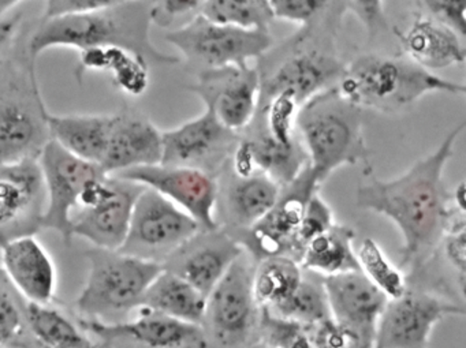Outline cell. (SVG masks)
Wrapping results in <instances>:
<instances>
[{"instance_id":"6da1fadb","label":"cell","mask_w":466,"mask_h":348,"mask_svg":"<svg viewBox=\"0 0 466 348\" xmlns=\"http://www.w3.org/2000/svg\"><path fill=\"white\" fill-rule=\"evenodd\" d=\"M465 124L452 129L428 156L417 160L405 174L390 181L372 178L356 192L362 211L391 220L402 235L400 265H417L443 239L451 225L465 222L466 212L451 205V193L443 182L444 168Z\"/></svg>"},{"instance_id":"7a4b0ae2","label":"cell","mask_w":466,"mask_h":348,"mask_svg":"<svg viewBox=\"0 0 466 348\" xmlns=\"http://www.w3.org/2000/svg\"><path fill=\"white\" fill-rule=\"evenodd\" d=\"M152 2L111 0L108 6L76 17L42 20L29 36L26 50L36 62L45 51L53 48L118 47L140 56L148 65L173 66L178 56L160 53L149 37Z\"/></svg>"},{"instance_id":"3957f363","label":"cell","mask_w":466,"mask_h":348,"mask_svg":"<svg viewBox=\"0 0 466 348\" xmlns=\"http://www.w3.org/2000/svg\"><path fill=\"white\" fill-rule=\"evenodd\" d=\"M345 15L346 2H329V9L312 25L258 59V103L288 94L302 105L339 83L346 65L335 54L334 35Z\"/></svg>"},{"instance_id":"277c9868","label":"cell","mask_w":466,"mask_h":348,"mask_svg":"<svg viewBox=\"0 0 466 348\" xmlns=\"http://www.w3.org/2000/svg\"><path fill=\"white\" fill-rule=\"evenodd\" d=\"M338 91L361 110L400 114L413 107L425 94L463 96L465 84L454 83L427 72L400 56L362 54L346 65Z\"/></svg>"},{"instance_id":"5b68a950","label":"cell","mask_w":466,"mask_h":348,"mask_svg":"<svg viewBox=\"0 0 466 348\" xmlns=\"http://www.w3.org/2000/svg\"><path fill=\"white\" fill-rule=\"evenodd\" d=\"M364 110L337 86L310 97L297 115V134L319 184L343 165L368 163L372 151L364 137Z\"/></svg>"},{"instance_id":"8992f818","label":"cell","mask_w":466,"mask_h":348,"mask_svg":"<svg viewBox=\"0 0 466 348\" xmlns=\"http://www.w3.org/2000/svg\"><path fill=\"white\" fill-rule=\"evenodd\" d=\"M0 65V165L39 160L51 141L36 62L17 45Z\"/></svg>"},{"instance_id":"52a82bcc","label":"cell","mask_w":466,"mask_h":348,"mask_svg":"<svg viewBox=\"0 0 466 348\" xmlns=\"http://www.w3.org/2000/svg\"><path fill=\"white\" fill-rule=\"evenodd\" d=\"M86 257L88 277L76 306L86 320L102 323L137 309L151 283L165 269L154 261L96 247Z\"/></svg>"},{"instance_id":"ba28073f","label":"cell","mask_w":466,"mask_h":348,"mask_svg":"<svg viewBox=\"0 0 466 348\" xmlns=\"http://www.w3.org/2000/svg\"><path fill=\"white\" fill-rule=\"evenodd\" d=\"M165 39L182 54L190 66L198 67L200 72L249 66L250 61H258L274 47L269 31L218 25L200 15H196L181 28L167 32Z\"/></svg>"},{"instance_id":"9c48e42d","label":"cell","mask_w":466,"mask_h":348,"mask_svg":"<svg viewBox=\"0 0 466 348\" xmlns=\"http://www.w3.org/2000/svg\"><path fill=\"white\" fill-rule=\"evenodd\" d=\"M146 187L116 176L92 182L81 194L72 216V238L80 236L94 247L118 252L127 241L136 201Z\"/></svg>"},{"instance_id":"30bf717a","label":"cell","mask_w":466,"mask_h":348,"mask_svg":"<svg viewBox=\"0 0 466 348\" xmlns=\"http://www.w3.org/2000/svg\"><path fill=\"white\" fill-rule=\"evenodd\" d=\"M319 187L320 184L307 164L293 182L280 187L277 203L263 219L248 230L228 234L258 263L274 255H286L299 263L301 250L297 236L308 203Z\"/></svg>"},{"instance_id":"8fae6325","label":"cell","mask_w":466,"mask_h":348,"mask_svg":"<svg viewBox=\"0 0 466 348\" xmlns=\"http://www.w3.org/2000/svg\"><path fill=\"white\" fill-rule=\"evenodd\" d=\"M200 231L189 214L146 187L136 201L127 241L118 252L163 265Z\"/></svg>"},{"instance_id":"7c38bea8","label":"cell","mask_w":466,"mask_h":348,"mask_svg":"<svg viewBox=\"0 0 466 348\" xmlns=\"http://www.w3.org/2000/svg\"><path fill=\"white\" fill-rule=\"evenodd\" d=\"M40 170L46 187V209L42 228L53 230L67 244L72 242V216L81 194L92 182L106 176L99 165L84 162L54 143L40 154Z\"/></svg>"},{"instance_id":"4fadbf2b","label":"cell","mask_w":466,"mask_h":348,"mask_svg":"<svg viewBox=\"0 0 466 348\" xmlns=\"http://www.w3.org/2000/svg\"><path fill=\"white\" fill-rule=\"evenodd\" d=\"M465 314L462 304L408 288L400 298L387 302L373 348H428L433 328L443 318Z\"/></svg>"},{"instance_id":"5bb4252c","label":"cell","mask_w":466,"mask_h":348,"mask_svg":"<svg viewBox=\"0 0 466 348\" xmlns=\"http://www.w3.org/2000/svg\"><path fill=\"white\" fill-rule=\"evenodd\" d=\"M114 176L159 193L195 219L203 231L219 228L217 222L219 184L218 178L204 171L157 164L132 168Z\"/></svg>"},{"instance_id":"9a60e30c","label":"cell","mask_w":466,"mask_h":348,"mask_svg":"<svg viewBox=\"0 0 466 348\" xmlns=\"http://www.w3.org/2000/svg\"><path fill=\"white\" fill-rule=\"evenodd\" d=\"M238 140L239 134L226 129L206 110L198 118L162 133L160 164L195 168L218 178Z\"/></svg>"},{"instance_id":"2e32d148","label":"cell","mask_w":466,"mask_h":348,"mask_svg":"<svg viewBox=\"0 0 466 348\" xmlns=\"http://www.w3.org/2000/svg\"><path fill=\"white\" fill-rule=\"evenodd\" d=\"M187 91L198 96L222 126L241 134L258 111L260 75L256 66L206 70Z\"/></svg>"},{"instance_id":"e0dca14e","label":"cell","mask_w":466,"mask_h":348,"mask_svg":"<svg viewBox=\"0 0 466 348\" xmlns=\"http://www.w3.org/2000/svg\"><path fill=\"white\" fill-rule=\"evenodd\" d=\"M253 271L255 266L245 252L207 296L204 321L209 323L212 333L223 345L245 342L258 323Z\"/></svg>"},{"instance_id":"ac0fdd59","label":"cell","mask_w":466,"mask_h":348,"mask_svg":"<svg viewBox=\"0 0 466 348\" xmlns=\"http://www.w3.org/2000/svg\"><path fill=\"white\" fill-rule=\"evenodd\" d=\"M46 187L37 160L0 165V246L42 228Z\"/></svg>"},{"instance_id":"d6986e66","label":"cell","mask_w":466,"mask_h":348,"mask_svg":"<svg viewBox=\"0 0 466 348\" xmlns=\"http://www.w3.org/2000/svg\"><path fill=\"white\" fill-rule=\"evenodd\" d=\"M244 253L241 244L223 228L200 231L170 255L163 268L178 274L207 298Z\"/></svg>"},{"instance_id":"ffe728a7","label":"cell","mask_w":466,"mask_h":348,"mask_svg":"<svg viewBox=\"0 0 466 348\" xmlns=\"http://www.w3.org/2000/svg\"><path fill=\"white\" fill-rule=\"evenodd\" d=\"M331 320L353 332L365 348H373L376 328L389 299L361 273L324 277Z\"/></svg>"},{"instance_id":"44dd1931","label":"cell","mask_w":466,"mask_h":348,"mask_svg":"<svg viewBox=\"0 0 466 348\" xmlns=\"http://www.w3.org/2000/svg\"><path fill=\"white\" fill-rule=\"evenodd\" d=\"M140 310L137 317L118 323L81 320L80 325L89 333L103 340H125L137 343L147 348H187L206 345L201 325L184 323L167 315L152 312L146 307Z\"/></svg>"},{"instance_id":"7402d4cb","label":"cell","mask_w":466,"mask_h":348,"mask_svg":"<svg viewBox=\"0 0 466 348\" xmlns=\"http://www.w3.org/2000/svg\"><path fill=\"white\" fill-rule=\"evenodd\" d=\"M162 133L148 118L133 111L113 114L107 149L100 163L108 176L162 163Z\"/></svg>"},{"instance_id":"603a6c76","label":"cell","mask_w":466,"mask_h":348,"mask_svg":"<svg viewBox=\"0 0 466 348\" xmlns=\"http://www.w3.org/2000/svg\"><path fill=\"white\" fill-rule=\"evenodd\" d=\"M5 273L28 303L50 304L56 296V268L35 235L21 236L0 246Z\"/></svg>"},{"instance_id":"cb8c5ba5","label":"cell","mask_w":466,"mask_h":348,"mask_svg":"<svg viewBox=\"0 0 466 348\" xmlns=\"http://www.w3.org/2000/svg\"><path fill=\"white\" fill-rule=\"evenodd\" d=\"M218 179L226 182L219 184L217 212L219 209L223 220L220 228L228 233L244 231L263 219L279 197L280 186L261 171H256L248 178H239L228 171V178L222 174Z\"/></svg>"},{"instance_id":"d4e9b609","label":"cell","mask_w":466,"mask_h":348,"mask_svg":"<svg viewBox=\"0 0 466 348\" xmlns=\"http://www.w3.org/2000/svg\"><path fill=\"white\" fill-rule=\"evenodd\" d=\"M392 34L409 61L427 72L465 64L466 50L462 39L451 29L422 13H417L405 32L392 28Z\"/></svg>"},{"instance_id":"484cf974","label":"cell","mask_w":466,"mask_h":348,"mask_svg":"<svg viewBox=\"0 0 466 348\" xmlns=\"http://www.w3.org/2000/svg\"><path fill=\"white\" fill-rule=\"evenodd\" d=\"M111 126L113 115H48L51 140L73 156L99 167Z\"/></svg>"},{"instance_id":"4316f807","label":"cell","mask_w":466,"mask_h":348,"mask_svg":"<svg viewBox=\"0 0 466 348\" xmlns=\"http://www.w3.org/2000/svg\"><path fill=\"white\" fill-rule=\"evenodd\" d=\"M88 72L106 73L119 91L140 97L149 86V65L140 56L118 47L89 48L78 56V80Z\"/></svg>"},{"instance_id":"83f0119b","label":"cell","mask_w":466,"mask_h":348,"mask_svg":"<svg viewBox=\"0 0 466 348\" xmlns=\"http://www.w3.org/2000/svg\"><path fill=\"white\" fill-rule=\"evenodd\" d=\"M354 239L356 233L353 228L335 223L326 233L316 236L304 247L299 261V266L302 271L318 274L323 279L359 272Z\"/></svg>"},{"instance_id":"f1b7e54d","label":"cell","mask_w":466,"mask_h":348,"mask_svg":"<svg viewBox=\"0 0 466 348\" xmlns=\"http://www.w3.org/2000/svg\"><path fill=\"white\" fill-rule=\"evenodd\" d=\"M138 307L201 325L206 315L207 298L178 274L163 269L144 293Z\"/></svg>"},{"instance_id":"f546056e","label":"cell","mask_w":466,"mask_h":348,"mask_svg":"<svg viewBox=\"0 0 466 348\" xmlns=\"http://www.w3.org/2000/svg\"><path fill=\"white\" fill-rule=\"evenodd\" d=\"M304 271L293 258L274 255L258 261L253 271V296L258 307L282 303L301 283Z\"/></svg>"},{"instance_id":"4dcf8cb0","label":"cell","mask_w":466,"mask_h":348,"mask_svg":"<svg viewBox=\"0 0 466 348\" xmlns=\"http://www.w3.org/2000/svg\"><path fill=\"white\" fill-rule=\"evenodd\" d=\"M268 310L280 317L312 329L331 320L323 277L304 272L301 283L294 293L282 303Z\"/></svg>"},{"instance_id":"1f68e13d","label":"cell","mask_w":466,"mask_h":348,"mask_svg":"<svg viewBox=\"0 0 466 348\" xmlns=\"http://www.w3.org/2000/svg\"><path fill=\"white\" fill-rule=\"evenodd\" d=\"M198 15L245 31H269L274 21L268 0H201Z\"/></svg>"},{"instance_id":"d6a6232c","label":"cell","mask_w":466,"mask_h":348,"mask_svg":"<svg viewBox=\"0 0 466 348\" xmlns=\"http://www.w3.org/2000/svg\"><path fill=\"white\" fill-rule=\"evenodd\" d=\"M25 318L35 336L47 348H89L75 323L50 304L28 303Z\"/></svg>"},{"instance_id":"836d02e7","label":"cell","mask_w":466,"mask_h":348,"mask_svg":"<svg viewBox=\"0 0 466 348\" xmlns=\"http://www.w3.org/2000/svg\"><path fill=\"white\" fill-rule=\"evenodd\" d=\"M356 252L360 271L389 301L400 298L408 291L405 274L390 263L375 239L365 238Z\"/></svg>"},{"instance_id":"e575fe53","label":"cell","mask_w":466,"mask_h":348,"mask_svg":"<svg viewBox=\"0 0 466 348\" xmlns=\"http://www.w3.org/2000/svg\"><path fill=\"white\" fill-rule=\"evenodd\" d=\"M312 328L258 307V332L266 348H312Z\"/></svg>"},{"instance_id":"d590c367","label":"cell","mask_w":466,"mask_h":348,"mask_svg":"<svg viewBox=\"0 0 466 348\" xmlns=\"http://www.w3.org/2000/svg\"><path fill=\"white\" fill-rule=\"evenodd\" d=\"M274 20L297 24L305 28L312 25L329 9V0H268Z\"/></svg>"},{"instance_id":"8d00e7d4","label":"cell","mask_w":466,"mask_h":348,"mask_svg":"<svg viewBox=\"0 0 466 348\" xmlns=\"http://www.w3.org/2000/svg\"><path fill=\"white\" fill-rule=\"evenodd\" d=\"M334 224V212L329 208V204L324 201V198L319 194V192L315 193V194L310 197L307 209H305L304 219H302L299 236H297V242H299L301 254L304 247L307 246L312 239L326 233V231Z\"/></svg>"},{"instance_id":"74e56055","label":"cell","mask_w":466,"mask_h":348,"mask_svg":"<svg viewBox=\"0 0 466 348\" xmlns=\"http://www.w3.org/2000/svg\"><path fill=\"white\" fill-rule=\"evenodd\" d=\"M414 5L461 39L466 36V0H422Z\"/></svg>"},{"instance_id":"f35d334b","label":"cell","mask_w":466,"mask_h":348,"mask_svg":"<svg viewBox=\"0 0 466 348\" xmlns=\"http://www.w3.org/2000/svg\"><path fill=\"white\" fill-rule=\"evenodd\" d=\"M312 348H365L361 340L332 320L313 328Z\"/></svg>"},{"instance_id":"ab89813d","label":"cell","mask_w":466,"mask_h":348,"mask_svg":"<svg viewBox=\"0 0 466 348\" xmlns=\"http://www.w3.org/2000/svg\"><path fill=\"white\" fill-rule=\"evenodd\" d=\"M346 13H351L359 18L360 23L367 29L370 39L378 36L380 32L389 31L386 13H384V2H346Z\"/></svg>"},{"instance_id":"60d3db41","label":"cell","mask_w":466,"mask_h":348,"mask_svg":"<svg viewBox=\"0 0 466 348\" xmlns=\"http://www.w3.org/2000/svg\"><path fill=\"white\" fill-rule=\"evenodd\" d=\"M201 0H159L152 2L151 21L160 28H168L177 18L198 15Z\"/></svg>"},{"instance_id":"b9f144b4","label":"cell","mask_w":466,"mask_h":348,"mask_svg":"<svg viewBox=\"0 0 466 348\" xmlns=\"http://www.w3.org/2000/svg\"><path fill=\"white\" fill-rule=\"evenodd\" d=\"M110 4L111 0H47L43 10L42 20L88 15Z\"/></svg>"},{"instance_id":"7bdbcfd3","label":"cell","mask_w":466,"mask_h":348,"mask_svg":"<svg viewBox=\"0 0 466 348\" xmlns=\"http://www.w3.org/2000/svg\"><path fill=\"white\" fill-rule=\"evenodd\" d=\"M441 242L443 244L444 257L457 272L461 293H463L466 279V228L444 234Z\"/></svg>"},{"instance_id":"ee69618b","label":"cell","mask_w":466,"mask_h":348,"mask_svg":"<svg viewBox=\"0 0 466 348\" xmlns=\"http://www.w3.org/2000/svg\"><path fill=\"white\" fill-rule=\"evenodd\" d=\"M23 331V314L15 298L0 288V344L12 342Z\"/></svg>"},{"instance_id":"f6af8a7d","label":"cell","mask_w":466,"mask_h":348,"mask_svg":"<svg viewBox=\"0 0 466 348\" xmlns=\"http://www.w3.org/2000/svg\"><path fill=\"white\" fill-rule=\"evenodd\" d=\"M21 24H23V12H20V10L13 13L4 21H0V65L6 58V54H9L10 48L13 47L15 35L18 34Z\"/></svg>"},{"instance_id":"bcb514c9","label":"cell","mask_w":466,"mask_h":348,"mask_svg":"<svg viewBox=\"0 0 466 348\" xmlns=\"http://www.w3.org/2000/svg\"><path fill=\"white\" fill-rule=\"evenodd\" d=\"M24 2L20 0H0V21L17 12L18 7L23 6Z\"/></svg>"},{"instance_id":"7dc6e473","label":"cell","mask_w":466,"mask_h":348,"mask_svg":"<svg viewBox=\"0 0 466 348\" xmlns=\"http://www.w3.org/2000/svg\"><path fill=\"white\" fill-rule=\"evenodd\" d=\"M258 348H266V347H263V345H260V347H258Z\"/></svg>"}]
</instances>
